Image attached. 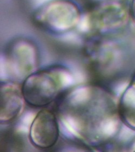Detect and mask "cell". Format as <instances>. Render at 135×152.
<instances>
[{"mask_svg":"<svg viewBox=\"0 0 135 152\" xmlns=\"http://www.w3.org/2000/svg\"><path fill=\"white\" fill-rule=\"evenodd\" d=\"M25 101L22 84L14 80L1 82L0 122L8 125L20 117L25 108Z\"/></svg>","mask_w":135,"mask_h":152,"instance_id":"6","label":"cell"},{"mask_svg":"<svg viewBox=\"0 0 135 152\" xmlns=\"http://www.w3.org/2000/svg\"><path fill=\"white\" fill-rule=\"evenodd\" d=\"M131 9L132 16L135 20V0H132Z\"/></svg>","mask_w":135,"mask_h":152,"instance_id":"9","label":"cell"},{"mask_svg":"<svg viewBox=\"0 0 135 152\" xmlns=\"http://www.w3.org/2000/svg\"><path fill=\"white\" fill-rule=\"evenodd\" d=\"M131 83L134 84V85H135V75H134V76L133 77V78H132V81H131Z\"/></svg>","mask_w":135,"mask_h":152,"instance_id":"10","label":"cell"},{"mask_svg":"<svg viewBox=\"0 0 135 152\" xmlns=\"http://www.w3.org/2000/svg\"><path fill=\"white\" fill-rule=\"evenodd\" d=\"M120 119L127 126L135 130V85L128 87L118 105Z\"/></svg>","mask_w":135,"mask_h":152,"instance_id":"7","label":"cell"},{"mask_svg":"<svg viewBox=\"0 0 135 152\" xmlns=\"http://www.w3.org/2000/svg\"><path fill=\"white\" fill-rule=\"evenodd\" d=\"M81 10L71 0H52L38 7L33 20L37 27L52 34L72 31L80 22Z\"/></svg>","mask_w":135,"mask_h":152,"instance_id":"3","label":"cell"},{"mask_svg":"<svg viewBox=\"0 0 135 152\" xmlns=\"http://www.w3.org/2000/svg\"><path fill=\"white\" fill-rule=\"evenodd\" d=\"M60 124L58 116L52 107L41 109L29 129V139L31 143L41 150L55 147L60 138Z\"/></svg>","mask_w":135,"mask_h":152,"instance_id":"5","label":"cell"},{"mask_svg":"<svg viewBox=\"0 0 135 152\" xmlns=\"http://www.w3.org/2000/svg\"><path fill=\"white\" fill-rule=\"evenodd\" d=\"M15 134L14 132L10 131L2 132L1 139V151H3L4 148H18L21 147V144L20 143V139L19 140L20 138Z\"/></svg>","mask_w":135,"mask_h":152,"instance_id":"8","label":"cell"},{"mask_svg":"<svg viewBox=\"0 0 135 152\" xmlns=\"http://www.w3.org/2000/svg\"><path fill=\"white\" fill-rule=\"evenodd\" d=\"M52 107L67 134L88 147L107 146L118 130L120 119L113 95L97 82L71 87Z\"/></svg>","mask_w":135,"mask_h":152,"instance_id":"1","label":"cell"},{"mask_svg":"<svg viewBox=\"0 0 135 152\" xmlns=\"http://www.w3.org/2000/svg\"><path fill=\"white\" fill-rule=\"evenodd\" d=\"M72 80L70 70L61 64L38 69L22 83L25 102L34 108L52 105L71 87Z\"/></svg>","mask_w":135,"mask_h":152,"instance_id":"2","label":"cell"},{"mask_svg":"<svg viewBox=\"0 0 135 152\" xmlns=\"http://www.w3.org/2000/svg\"><path fill=\"white\" fill-rule=\"evenodd\" d=\"M7 67L14 78L24 80L38 69L40 53L36 43L25 37L12 40L4 54Z\"/></svg>","mask_w":135,"mask_h":152,"instance_id":"4","label":"cell"}]
</instances>
